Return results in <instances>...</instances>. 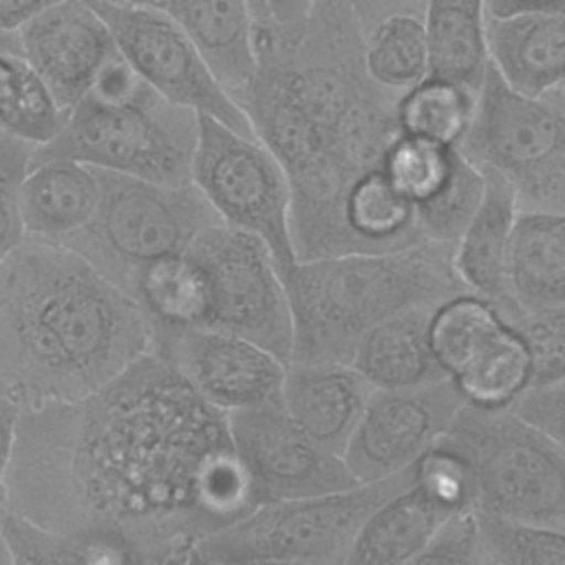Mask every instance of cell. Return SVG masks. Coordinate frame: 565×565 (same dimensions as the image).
Listing matches in <instances>:
<instances>
[{
  "mask_svg": "<svg viewBox=\"0 0 565 565\" xmlns=\"http://www.w3.org/2000/svg\"><path fill=\"white\" fill-rule=\"evenodd\" d=\"M172 20L234 95L256 64V15L249 0H130Z\"/></svg>",
  "mask_w": 565,
  "mask_h": 565,
  "instance_id": "d6986e66",
  "label": "cell"
},
{
  "mask_svg": "<svg viewBox=\"0 0 565 565\" xmlns=\"http://www.w3.org/2000/svg\"><path fill=\"white\" fill-rule=\"evenodd\" d=\"M463 404L450 377L408 388H373L342 459L360 483L393 477L448 433Z\"/></svg>",
  "mask_w": 565,
  "mask_h": 565,
  "instance_id": "4fadbf2b",
  "label": "cell"
},
{
  "mask_svg": "<svg viewBox=\"0 0 565 565\" xmlns=\"http://www.w3.org/2000/svg\"><path fill=\"white\" fill-rule=\"evenodd\" d=\"M0 53L4 55H20V44L18 35L9 31H0Z\"/></svg>",
  "mask_w": 565,
  "mask_h": 565,
  "instance_id": "f6af8a7d",
  "label": "cell"
},
{
  "mask_svg": "<svg viewBox=\"0 0 565 565\" xmlns=\"http://www.w3.org/2000/svg\"><path fill=\"white\" fill-rule=\"evenodd\" d=\"M428 75L479 93L490 66L486 0H428Z\"/></svg>",
  "mask_w": 565,
  "mask_h": 565,
  "instance_id": "d4e9b609",
  "label": "cell"
},
{
  "mask_svg": "<svg viewBox=\"0 0 565 565\" xmlns=\"http://www.w3.org/2000/svg\"><path fill=\"white\" fill-rule=\"evenodd\" d=\"M126 294L141 309L150 335L205 324L207 282L188 252L157 258L139 269Z\"/></svg>",
  "mask_w": 565,
  "mask_h": 565,
  "instance_id": "484cf974",
  "label": "cell"
},
{
  "mask_svg": "<svg viewBox=\"0 0 565 565\" xmlns=\"http://www.w3.org/2000/svg\"><path fill=\"white\" fill-rule=\"evenodd\" d=\"M512 327L530 353V388L565 380V305L527 311Z\"/></svg>",
  "mask_w": 565,
  "mask_h": 565,
  "instance_id": "8d00e7d4",
  "label": "cell"
},
{
  "mask_svg": "<svg viewBox=\"0 0 565 565\" xmlns=\"http://www.w3.org/2000/svg\"><path fill=\"white\" fill-rule=\"evenodd\" d=\"M433 307H413L375 324L358 342L349 364L373 388H408L448 377L430 344Z\"/></svg>",
  "mask_w": 565,
  "mask_h": 565,
  "instance_id": "603a6c76",
  "label": "cell"
},
{
  "mask_svg": "<svg viewBox=\"0 0 565 565\" xmlns=\"http://www.w3.org/2000/svg\"><path fill=\"white\" fill-rule=\"evenodd\" d=\"M22 404L0 386V512L7 503V472L15 444V428Z\"/></svg>",
  "mask_w": 565,
  "mask_h": 565,
  "instance_id": "60d3db41",
  "label": "cell"
},
{
  "mask_svg": "<svg viewBox=\"0 0 565 565\" xmlns=\"http://www.w3.org/2000/svg\"><path fill=\"white\" fill-rule=\"evenodd\" d=\"M411 481L450 512L475 508V477L468 459L444 437L411 466Z\"/></svg>",
  "mask_w": 565,
  "mask_h": 565,
  "instance_id": "d590c367",
  "label": "cell"
},
{
  "mask_svg": "<svg viewBox=\"0 0 565 565\" xmlns=\"http://www.w3.org/2000/svg\"><path fill=\"white\" fill-rule=\"evenodd\" d=\"M510 408L565 450V380L525 391Z\"/></svg>",
  "mask_w": 565,
  "mask_h": 565,
  "instance_id": "ab89813d",
  "label": "cell"
},
{
  "mask_svg": "<svg viewBox=\"0 0 565 565\" xmlns=\"http://www.w3.org/2000/svg\"><path fill=\"white\" fill-rule=\"evenodd\" d=\"M35 146L0 130V260L22 238L18 188L29 170Z\"/></svg>",
  "mask_w": 565,
  "mask_h": 565,
  "instance_id": "f35d334b",
  "label": "cell"
},
{
  "mask_svg": "<svg viewBox=\"0 0 565 565\" xmlns=\"http://www.w3.org/2000/svg\"><path fill=\"white\" fill-rule=\"evenodd\" d=\"M452 512L408 481L386 497L364 521L349 565H402L415 563L435 530Z\"/></svg>",
  "mask_w": 565,
  "mask_h": 565,
  "instance_id": "cb8c5ba5",
  "label": "cell"
},
{
  "mask_svg": "<svg viewBox=\"0 0 565 565\" xmlns=\"http://www.w3.org/2000/svg\"><path fill=\"white\" fill-rule=\"evenodd\" d=\"M475 477V508L565 530V450L512 408L463 404L444 435Z\"/></svg>",
  "mask_w": 565,
  "mask_h": 565,
  "instance_id": "ba28073f",
  "label": "cell"
},
{
  "mask_svg": "<svg viewBox=\"0 0 565 565\" xmlns=\"http://www.w3.org/2000/svg\"><path fill=\"white\" fill-rule=\"evenodd\" d=\"M371 391L349 362L289 360L280 406L309 437L342 455Z\"/></svg>",
  "mask_w": 565,
  "mask_h": 565,
  "instance_id": "e0dca14e",
  "label": "cell"
},
{
  "mask_svg": "<svg viewBox=\"0 0 565 565\" xmlns=\"http://www.w3.org/2000/svg\"><path fill=\"white\" fill-rule=\"evenodd\" d=\"M150 349L137 302L62 243L0 260V386L22 406L86 397Z\"/></svg>",
  "mask_w": 565,
  "mask_h": 565,
  "instance_id": "3957f363",
  "label": "cell"
},
{
  "mask_svg": "<svg viewBox=\"0 0 565 565\" xmlns=\"http://www.w3.org/2000/svg\"><path fill=\"white\" fill-rule=\"evenodd\" d=\"M347 7L362 31L373 26L375 22L395 15V13H424L428 0H335Z\"/></svg>",
  "mask_w": 565,
  "mask_h": 565,
  "instance_id": "b9f144b4",
  "label": "cell"
},
{
  "mask_svg": "<svg viewBox=\"0 0 565 565\" xmlns=\"http://www.w3.org/2000/svg\"><path fill=\"white\" fill-rule=\"evenodd\" d=\"M488 53L499 75L521 93L565 82V13L523 11L488 15Z\"/></svg>",
  "mask_w": 565,
  "mask_h": 565,
  "instance_id": "44dd1931",
  "label": "cell"
},
{
  "mask_svg": "<svg viewBox=\"0 0 565 565\" xmlns=\"http://www.w3.org/2000/svg\"><path fill=\"white\" fill-rule=\"evenodd\" d=\"M457 150L481 172L503 179L519 210L565 214V82L521 93L490 62Z\"/></svg>",
  "mask_w": 565,
  "mask_h": 565,
  "instance_id": "52a82bcc",
  "label": "cell"
},
{
  "mask_svg": "<svg viewBox=\"0 0 565 565\" xmlns=\"http://www.w3.org/2000/svg\"><path fill=\"white\" fill-rule=\"evenodd\" d=\"M192 183L221 223L256 234L280 276L298 260L291 238V190L278 159L256 139L199 115Z\"/></svg>",
  "mask_w": 565,
  "mask_h": 565,
  "instance_id": "30bf717a",
  "label": "cell"
},
{
  "mask_svg": "<svg viewBox=\"0 0 565 565\" xmlns=\"http://www.w3.org/2000/svg\"><path fill=\"white\" fill-rule=\"evenodd\" d=\"M93 2H108V4H121V2H130V0H93Z\"/></svg>",
  "mask_w": 565,
  "mask_h": 565,
  "instance_id": "c3c4849f",
  "label": "cell"
},
{
  "mask_svg": "<svg viewBox=\"0 0 565 565\" xmlns=\"http://www.w3.org/2000/svg\"><path fill=\"white\" fill-rule=\"evenodd\" d=\"M99 174L102 194L90 221L62 245L124 291L139 269L185 252L201 230L221 223L194 183L166 185L108 170Z\"/></svg>",
  "mask_w": 565,
  "mask_h": 565,
  "instance_id": "9c48e42d",
  "label": "cell"
},
{
  "mask_svg": "<svg viewBox=\"0 0 565 565\" xmlns=\"http://www.w3.org/2000/svg\"><path fill=\"white\" fill-rule=\"evenodd\" d=\"M20 57L68 113L115 51L108 24L90 0H55L18 31Z\"/></svg>",
  "mask_w": 565,
  "mask_h": 565,
  "instance_id": "2e32d148",
  "label": "cell"
},
{
  "mask_svg": "<svg viewBox=\"0 0 565 565\" xmlns=\"http://www.w3.org/2000/svg\"><path fill=\"white\" fill-rule=\"evenodd\" d=\"M256 505L227 413L150 349L86 397L20 408L4 510L124 563H190Z\"/></svg>",
  "mask_w": 565,
  "mask_h": 565,
  "instance_id": "6da1fadb",
  "label": "cell"
},
{
  "mask_svg": "<svg viewBox=\"0 0 565 565\" xmlns=\"http://www.w3.org/2000/svg\"><path fill=\"white\" fill-rule=\"evenodd\" d=\"M483 565H565V530L477 508Z\"/></svg>",
  "mask_w": 565,
  "mask_h": 565,
  "instance_id": "1f68e13d",
  "label": "cell"
},
{
  "mask_svg": "<svg viewBox=\"0 0 565 565\" xmlns=\"http://www.w3.org/2000/svg\"><path fill=\"white\" fill-rule=\"evenodd\" d=\"M199 115L163 99L115 51L60 135L35 148L31 161L75 159L99 170L166 185L192 183Z\"/></svg>",
  "mask_w": 565,
  "mask_h": 565,
  "instance_id": "5b68a950",
  "label": "cell"
},
{
  "mask_svg": "<svg viewBox=\"0 0 565 565\" xmlns=\"http://www.w3.org/2000/svg\"><path fill=\"white\" fill-rule=\"evenodd\" d=\"M483 190V172L459 152L444 183L415 205V221L422 238L452 245L477 212Z\"/></svg>",
  "mask_w": 565,
  "mask_h": 565,
  "instance_id": "d6a6232c",
  "label": "cell"
},
{
  "mask_svg": "<svg viewBox=\"0 0 565 565\" xmlns=\"http://www.w3.org/2000/svg\"><path fill=\"white\" fill-rule=\"evenodd\" d=\"M227 424L258 505L360 483L342 455L309 437L280 402L227 413Z\"/></svg>",
  "mask_w": 565,
  "mask_h": 565,
  "instance_id": "5bb4252c",
  "label": "cell"
},
{
  "mask_svg": "<svg viewBox=\"0 0 565 565\" xmlns=\"http://www.w3.org/2000/svg\"><path fill=\"white\" fill-rule=\"evenodd\" d=\"M364 66V33L335 0L296 22H256V64L232 95L291 190L296 258L344 254V201L399 137L395 104Z\"/></svg>",
  "mask_w": 565,
  "mask_h": 565,
  "instance_id": "7a4b0ae2",
  "label": "cell"
},
{
  "mask_svg": "<svg viewBox=\"0 0 565 565\" xmlns=\"http://www.w3.org/2000/svg\"><path fill=\"white\" fill-rule=\"evenodd\" d=\"M0 565H11V561H9V552H7L4 541H2V534H0Z\"/></svg>",
  "mask_w": 565,
  "mask_h": 565,
  "instance_id": "7dc6e473",
  "label": "cell"
},
{
  "mask_svg": "<svg viewBox=\"0 0 565 565\" xmlns=\"http://www.w3.org/2000/svg\"><path fill=\"white\" fill-rule=\"evenodd\" d=\"M475 104L477 93L428 75L397 97V128L402 135L457 148L472 121Z\"/></svg>",
  "mask_w": 565,
  "mask_h": 565,
  "instance_id": "f1b7e54d",
  "label": "cell"
},
{
  "mask_svg": "<svg viewBox=\"0 0 565 565\" xmlns=\"http://www.w3.org/2000/svg\"><path fill=\"white\" fill-rule=\"evenodd\" d=\"M508 320L492 302L470 291L455 294L430 311L433 353L452 377Z\"/></svg>",
  "mask_w": 565,
  "mask_h": 565,
  "instance_id": "f546056e",
  "label": "cell"
},
{
  "mask_svg": "<svg viewBox=\"0 0 565 565\" xmlns=\"http://www.w3.org/2000/svg\"><path fill=\"white\" fill-rule=\"evenodd\" d=\"M249 4H252V11L256 15V22L269 20V2L267 0H249Z\"/></svg>",
  "mask_w": 565,
  "mask_h": 565,
  "instance_id": "bcb514c9",
  "label": "cell"
},
{
  "mask_svg": "<svg viewBox=\"0 0 565 565\" xmlns=\"http://www.w3.org/2000/svg\"><path fill=\"white\" fill-rule=\"evenodd\" d=\"M93 7L108 24L124 60L163 99L254 137L245 113L172 20L137 2H93Z\"/></svg>",
  "mask_w": 565,
  "mask_h": 565,
  "instance_id": "7c38bea8",
  "label": "cell"
},
{
  "mask_svg": "<svg viewBox=\"0 0 565 565\" xmlns=\"http://www.w3.org/2000/svg\"><path fill=\"white\" fill-rule=\"evenodd\" d=\"M0 534L9 552V561L20 565H115L124 563L119 554L95 543L44 527L11 510L0 512Z\"/></svg>",
  "mask_w": 565,
  "mask_h": 565,
  "instance_id": "4dcf8cb0",
  "label": "cell"
},
{
  "mask_svg": "<svg viewBox=\"0 0 565 565\" xmlns=\"http://www.w3.org/2000/svg\"><path fill=\"white\" fill-rule=\"evenodd\" d=\"M102 194L97 168L75 159L31 161L18 188L24 238L66 243L93 216Z\"/></svg>",
  "mask_w": 565,
  "mask_h": 565,
  "instance_id": "ac0fdd59",
  "label": "cell"
},
{
  "mask_svg": "<svg viewBox=\"0 0 565 565\" xmlns=\"http://www.w3.org/2000/svg\"><path fill=\"white\" fill-rule=\"evenodd\" d=\"M150 351L223 413L280 402L287 362L249 338L212 327H185L152 333Z\"/></svg>",
  "mask_w": 565,
  "mask_h": 565,
  "instance_id": "9a60e30c",
  "label": "cell"
},
{
  "mask_svg": "<svg viewBox=\"0 0 565 565\" xmlns=\"http://www.w3.org/2000/svg\"><path fill=\"white\" fill-rule=\"evenodd\" d=\"M364 33V66L373 82L404 93L428 77V42L419 13L388 15Z\"/></svg>",
  "mask_w": 565,
  "mask_h": 565,
  "instance_id": "83f0119b",
  "label": "cell"
},
{
  "mask_svg": "<svg viewBox=\"0 0 565 565\" xmlns=\"http://www.w3.org/2000/svg\"><path fill=\"white\" fill-rule=\"evenodd\" d=\"M267 2H269V18L282 24L300 20L311 7V0H267Z\"/></svg>",
  "mask_w": 565,
  "mask_h": 565,
  "instance_id": "ee69618b",
  "label": "cell"
},
{
  "mask_svg": "<svg viewBox=\"0 0 565 565\" xmlns=\"http://www.w3.org/2000/svg\"><path fill=\"white\" fill-rule=\"evenodd\" d=\"M66 117L68 113L55 102L46 84L18 57L13 88L0 113V130L40 148L60 135Z\"/></svg>",
  "mask_w": 565,
  "mask_h": 565,
  "instance_id": "836d02e7",
  "label": "cell"
},
{
  "mask_svg": "<svg viewBox=\"0 0 565 565\" xmlns=\"http://www.w3.org/2000/svg\"><path fill=\"white\" fill-rule=\"evenodd\" d=\"M483 177L486 190L481 203L461 236L452 243V267L466 291L492 302L503 320L512 324L514 307L508 296L505 265L519 203L503 179L486 172Z\"/></svg>",
  "mask_w": 565,
  "mask_h": 565,
  "instance_id": "ffe728a7",
  "label": "cell"
},
{
  "mask_svg": "<svg viewBox=\"0 0 565 565\" xmlns=\"http://www.w3.org/2000/svg\"><path fill=\"white\" fill-rule=\"evenodd\" d=\"M55 0H0V31L15 33L26 20Z\"/></svg>",
  "mask_w": 565,
  "mask_h": 565,
  "instance_id": "7bdbcfd3",
  "label": "cell"
},
{
  "mask_svg": "<svg viewBox=\"0 0 565 565\" xmlns=\"http://www.w3.org/2000/svg\"><path fill=\"white\" fill-rule=\"evenodd\" d=\"M415 563L483 565L477 508H463L446 516Z\"/></svg>",
  "mask_w": 565,
  "mask_h": 565,
  "instance_id": "74e56055",
  "label": "cell"
},
{
  "mask_svg": "<svg viewBox=\"0 0 565 565\" xmlns=\"http://www.w3.org/2000/svg\"><path fill=\"white\" fill-rule=\"evenodd\" d=\"M408 481L411 468L347 490L260 503L203 536L192 547L190 563L342 565L369 514Z\"/></svg>",
  "mask_w": 565,
  "mask_h": 565,
  "instance_id": "8992f818",
  "label": "cell"
},
{
  "mask_svg": "<svg viewBox=\"0 0 565 565\" xmlns=\"http://www.w3.org/2000/svg\"><path fill=\"white\" fill-rule=\"evenodd\" d=\"M514 322L527 313L565 305V214L519 210L505 265Z\"/></svg>",
  "mask_w": 565,
  "mask_h": 565,
  "instance_id": "7402d4cb",
  "label": "cell"
},
{
  "mask_svg": "<svg viewBox=\"0 0 565 565\" xmlns=\"http://www.w3.org/2000/svg\"><path fill=\"white\" fill-rule=\"evenodd\" d=\"M459 150L426 139L402 135L388 146L382 172L413 203V207L433 194L450 174Z\"/></svg>",
  "mask_w": 565,
  "mask_h": 565,
  "instance_id": "e575fe53",
  "label": "cell"
},
{
  "mask_svg": "<svg viewBox=\"0 0 565 565\" xmlns=\"http://www.w3.org/2000/svg\"><path fill=\"white\" fill-rule=\"evenodd\" d=\"M282 280L294 318L291 360L305 362H349L362 335L382 320L466 291L452 267V245L433 241L298 258Z\"/></svg>",
  "mask_w": 565,
  "mask_h": 565,
  "instance_id": "277c9868",
  "label": "cell"
},
{
  "mask_svg": "<svg viewBox=\"0 0 565 565\" xmlns=\"http://www.w3.org/2000/svg\"><path fill=\"white\" fill-rule=\"evenodd\" d=\"M185 252L199 263L207 282L203 327L249 338L289 362L294 318L269 247L256 234L214 223L201 230Z\"/></svg>",
  "mask_w": 565,
  "mask_h": 565,
  "instance_id": "8fae6325",
  "label": "cell"
},
{
  "mask_svg": "<svg viewBox=\"0 0 565 565\" xmlns=\"http://www.w3.org/2000/svg\"><path fill=\"white\" fill-rule=\"evenodd\" d=\"M450 380L468 406L510 408L532 386L530 353L519 331L505 322Z\"/></svg>",
  "mask_w": 565,
  "mask_h": 565,
  "instance_id": "4316f807",
  "label": "cell"
}]
</instances>
